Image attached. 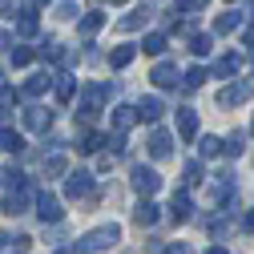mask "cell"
<instances>
[{
	"label": "cell",
	"mask_w": 254,
	"mask_h": 254,
	"mask_svg": "<svg viewBox=\"0 0 254 254\" xmlns=\"http://www.w3.org/2000/svg\"><path fill=\"white\" fill-rule=\"evenodd\" d=\"M109 93H113V85H89V89H85V97H81V105H77V129H81V125L89 129V121L105 109Z\"/></svg>",
	"instance_id": "obj_1"
},
{
	"label": "cell",
	"mask_w": 254,
	"mask_h": 254,
	"mask_svg": "<svg viewBox=\"0 0 254 254\" xmlns=\"http://www.w3.org/2000/svg\"><path fill=\"white\" fill-rule=\"evenodd\" d=\"M117 238H121V226H117V222H105V226H97V230L81 234L77 254H101V250H105V246H113Z\"/></svg>",
	"instance_id": "obj_2"
},
{
	"label": "cell",
	"mask_w": 254,
	"mask_h": 254,
	"mask_svg": "<svg viewBox=\"0 0 254 254\" xmlns=\"http://www.w3.org/2000/svg\"><path fill=\"white\" fill-rule=\"evenodd\" d=\"M93 190H97V178H93L89 170H73V174L65 178V194H69L73 202H81V198H89Z\"/></svg>",
	"instance_id": "obj_3"
},
{
	"label": "cell",
	"mask_w": 254,
	"mask_h": 254,
	"mask_svg": "<svg viewBox=\"0 0 254 254\" xmlns=\"http://www.w3.org/2000/svg\"><path fill=\"white\" fill-rule=\"evenodd\" d=\"M129 182H133V190H137V194H145V198L162 190V174H157V170H149V166H133Z\"/></svg>",
	"instance_id": "obj_4"
},
{
	"label": "cell",
	"mask_w": 254,
	"mask_h": 254,
	"mask_svg": "<svg viewBox=\"0 0 254 254\" xmlns=\"http://www.w3.org/2000/svg\"><path fill=\"white\" fill-rule=\"evenodd\" d=\"M20 121H24V129H33V133H49V129H53V113H49L45 105H28V109L20 113Z\"/></svg>",
	"instance_id": "obj_5"
},
{
	"label": "cell",
	"mask_w": 254,
	"mask_h": 254,
	"mask_svg": "<svg viewBox=\"0 0 254 254\" xmlns=\"http://www.w3.org/2000/svg\"><path fill=\"white\" fill-rule=\"evenodd\" d=\"M254 97V85H242V81H234V85H226V89H222L218 93V105H242V101H250Z\"/></svg>",
	"instance_id": "obj_6"
},
{
	"label": "cell",
	"mask_w": 254,
	"mask_h": 254,
	"mask_svg": "<svg viewBox=\"0 0 254 254\" xmlns=\"http://www.w3.org/2000/svg\"><path fill=\"white\" fill-rule=\"evenodd\" d=\"M61 214H65V210H61V202L49 194V190H41V194H37V218L49 226V222H61Z\"/></svg>",
	"instance_id": "obj_7"
},
{
	"label": "cell",
	"mask_w": 254,
	"mask_h": 254,
	"mask_svg": "<svg viewBox=\"0 0 254 254\" xmlns=\"http://www.w3.org/2000/svg\"><path fill=\"white\" fill-rule=\"evenodd\" d=\"M149 81H153L157 89H174V85H178V65H174V61H157L153 73H149Z\"/></svg>",
	"instance_id": "obj_8"
},
{
	"label": "cell",
	"mask_w": 254,
	"mask_h": 254,
	"mask_svg": "<svg viewBox=\"0 0 254 254\" xmlns=\"http://www.w3.org/2000/svg\"><path fill=\"white\" fill-rule=\"evenodd\" d=\"M170 153H174L170 129H153V133H149V157H157V162H162V157H170Z\"/></svg>",
	"instance_id": "obj_9"
},
{
	"label": "cell",
	"mask_w": 254,
	"mask_h": 254,
	"mask_svg": "<svg viewBox=\"0 0 254 254\" xmlns=\"http://www.w3.org/2000/svg\"><path fill=\"white\" fill-rule=\"evenodd\" d=\"M238 65H242V53H226V57H218L214 65H210V73L226 81V77H234V73H238Z\"/></svg>",
	"instance_id": "obj_10"
},
{
	"label": "cell",
	"mask_w": 254,
	"mask_h": 254,
	"mask_svg": "<svg viewBox=\"0 0 254 254\" xmlns=\"http://www.w3.org/2000/svg\"><path fill=\"white\" fill-rule=\"evenodd\" d=\"M137 121H141V113H137L133 105H117V109H113V129H117V133H125V129H133Z\"/></svg>",
	"instance_id": "obj_11"
},
{
	"label": "cell",
	"mask_w": 254,
	"mask_h": 254,
	"mask_svg": "<svg viewBox=\"0 0 254 254\" xmlns=\"http://www.w3.org/2000/svg\"><path fill=\"white\" fill-rule=\"evenodd\" d=\"M178 133H182L186 141L198 137V113H194V109H178Z\"/></svg>",
	"instance_id": "obj_12"
},
{
	"label": "cell",
	"mask_w": 254,
	"mask_h": 254,
	"mask_svg": "<svg viewBox=\"0 0 254 254\" xmlns=\"http://www.w3.org/2000/svg\"><path fill=\"white\" fill-rule=\"evenodd\" d=\"M49 85H57V77H49V73H33V77L24 81V89H20V93H24V97H41Z\"/></svg>",
	"instance_id": "obj_13"
},
{
	"label": "cell",
	"mask_w": 254,
	"mask_h": 254,
	"mask_svg": "<svg viewBox=\"0 0 254 254\" xmlns=\"http://www.w3.org/2000/svg\"><path fill=\"white\" fill-rule=\"evenodd\" d=\"M137 113H141V121H157V117L166 113V105H162V97H153V93H149V97L137 101Z\"/></svg>",
	"instance_id": "obj_14"
},
{
	"label": "cell",
	"mask_w": 254,
	"mask_h": 254,
	"mask_svg": "<svg viewBox=\"0 0 254 254\" xmlns=\"http://www.w3.org/2000/svg\"><path fill=\"white\" fill-rule=\"evenodd\" d=\"M190 210H194V206H190V194H186V190L170 198V218H174V222H190Z\"/></svg>",
	"instance_id": "obj_15"
},
{
	"label": "cell",
	"mask_w": 254,
	"mask_h": 254,
	"mask_svg": "<svg viewBox=\"0 0 254 254\" xmlns=\"http://www.w3.org/2000/svg\"><path fill=\"white\" fill-rule=\"evenodd\" d=\"M145 20H149V8H137V12L117 20V33H137V28H145Z\"/></svg>",
	"instance_id": "obj_16"
},
{
	"label": "cell",
	"mask_w": 254,
	"mask_h": 254,
	"mask_svg": "<svg viewBox=\"0 0 254 254\" xmlns=\"http://www.w3.org/2000/svg\"><path fill=\"white\" fill-rule=\"evenodd\" d=\"M105 141H109L105 133H93V129H81V137H77V149H81V153H97V149H101Z\"/></svg>",
	"instance_id": "obj_17"
},
{
	"label": "cell",
	"mask_w": 254,
	"mask_h": 254,
	"mask_svg": "<svg viewBox=\"0 0 254 254\" xmlns=\"http://www.w3.org/2000/svg\"><path fill=\"white\" fill-rule=\"evenodd\" d=\"M133 57H137V45H117L109 53V65L113 69H125V65H133Z\"/></svg>",
	"instance_id": "obj_18"
},
{
	"label": "cell",
	"mask_w": 254,
	"mask_h": 254,
	"mask_svg": "<svg viewBox=\"0 0 254 254\" xmlns=\"http://www.w3.org/2000/svg\"><path fill=\"white\" fill-rule=\"evenodd\" d=\"M16 33H20V37H37V33H41V20H37V12H33V8H24V12H20Z\"/></svg>",
	"instance_id": "obj_19"
},
{
	"label": "cell",
	"mask_w": 254,
	"mask_h": 254,
	"mask_svg": "<svg viewBox=\"0 0 254 254\" xmlns=\"http://www.w3.org/2000/svg\"><path fill=\"white\" fill-rule=\"evenodd\" d=\"M0 149H4V153H20V149H24V137L4 125V129H0Z\"/></svg>",
	"instance_id": "obj_20"
},
{
	"label": "cell",
	"mask_w": 254,
	"mask_h": 254,
	"mask_svg": "<svg viewBox=\"0 0 254 254\" xmlns=\"http://www.w3.org/2000/svg\"><path fill=\"white\" fill-rule=\"evenodd\" d=\"M157 218H162V214H157V206H153L149 198H145V202H141V206L133 210V222H137V226H153Z\"/></svg>",
	"instance_id": "obj_21"
},
{
	"label": "cell",
	"mask_w": 254,
	"mask_h": 254,
	"mask_svg": "<svg viewBox=\"0 0 254 254\" xmlns=\"http://www.w3.org/2000/svg\"><path fill=\"white\" fill-rule=\"evenodd\" d=\"M53 89H57V101H73V97H77V81H73L69 73H61Z\"/></svg>",
	"instance_id": "obj_22"
},
{
	"label": "cell",
	"mask_w": 254,
	"mask_h": 254,
	"mask_svg": "<svg viewBox=\"0 0 254 254\" xmlns=\"http://www.w3.org/2000/svg\"><path fill=\"white\" fill-rule=\"evenodd\" d=\"M24 206H28V186L4 198V214H12V218H16V214H24Z\"/></svg>",
	"instance_id": "obj_23"
},
{
	"label": "cell",
	"mask_w": 254,
	"mask_h": 254,
	"mask_svg": "<svg viewBox=\"0 0 254 254\" xmlns=\"http://www.w3.org/2000/svg\"><path fill=\"white\" fill-rule=\"evenodd\" d=\"M242 24V12H234V8H226L218 20H214V33H234V28Z\"/></svg>",
	"instance_id": "obj_24"
},
{
	"label": "cell",
	"mask_w": 254,
	"mask_h": 254,
	"mask_svg": "<svg viewBox=\"0 0 254 254\" xmlns=\"http://www.w3.org/2000/svg\"><path fill=\"white\" fill-rule=\"evenodd\" d=\"M238 230V222H230V218H214L210 222V238H230Z\"/></svg>",
	"instance_id": "obj_25"
},
{
	"label": "cell",
	"mask_w": 254,
	"mask_h": 254,
	"mask_svg": "<svg viewBox=\"0 0 254 254\" xmlns=\"http://www.w3.org/2000/svg\"><path fill=\"white\" fill-rule=\"evenodd\" d=\"M214 49V37L210 33H194V37H190V53H194V57H206Z\"/></svg>",
	"instance_id": "obj_26"
},
{
	"label": "cell",
	"mask_w": 254,
	"mask_h": 254,
	"mask_svg": "<svg viewBox=\"0 0 254 254\" xmlns=\"http://www.w3.org/2000/svg\"><path fill=\"white\" fill-rule=\"evenodd\" d=\"M198 149H202V157H218V153H226V141L210 133V137H202V141H198Z\"/></svg>",
	"instance_id": "obj_27"
},
{
	"label": "cell",
	"mask_w": 254,
	"mask_h": 254,
	"mask_svg": "<svg viewBox=\"0 0 254 254\" xmlns=\"http://www.w3.org/2000/svg\"><path fill=\"white\" fill-rule=\"evenodd\" d=\"M45 174H49V178H69V166H65V157H61V153L45 157Z\"/></svg>",
	"instance_id": "obj_28"
},
{
	"label": "cell",
	"mask_w": 254,
	"mask_h": 254,
	"mask_svg": "<svg viewBox=\"0 0 254 254\" xmlns=\"http://www.w3.org/2000/svg\"><path fill=\"white\" fill-rule=\"evenodd\" d=\"M101 24H105V16H101V12H85V16H81V33H85V37H93V33H101Z\"/></svg>",
	"instance_id": "obj_29"
},
{
	"label": "cell",
	"mask_w": 254,
	"mask_h": 254,
	"mask_svg": "<svg viewBox=\"0 0 254 254\" xmlns=\"http://www.w3.org/2000/svg\"><path fill=\"white\" fill-rule=\"evenodd\" d=\"M141 49H145V53H149V57H162V53H166V33H149V37H145V45H141Z\"/></svg>",
	"instance_id": "obj_30"
},
{
	"label": "cell",
	"mask_w": 254,
	"mask_h": 254,
	"mask_svg": "<svg viewBox=\"0 0 254 254\" xmlns=\"http://www.w3.org/2000/svg\"><path fill=\"white\" fill-rule=\"evenodd\" d=\"M33 57H37V53H33V49H24V45H16V49L8 53V61H12L16 69H24V65H33Z\"/></svg>",
	"instance_id": "obj_31"
},
{
	"label": "cell",
	"mask_w": 254,
	"mask_h": 254,
	"mask_svg": "<svg viewBox=\"0 0 254 254\" xmlns=\"http://www.w3.org/2000/svg\"><path fill=\"white\" fill-rule=\"evenodd\" d=\"M206 77H210V69H202V65H194V69H186V81H182V85H186V89H198V85H202Z\"/></svg>",
	"instance_id": "obj_32"
},
{
	"label": "cell",
	"mask_w": 254,
	"mask_h": 254,
	"mask_svg": "<svg viewBox=\"0 0 254 254\" xmlns=\"http://www.w3.org/2000/svg\"><path fill=\"white\" fill-rule=\"evenodd\" d=\"M206 0H174V12H202Z\"/></svg>",
	"instance_id": "obj_33"
},
{
	"label": "cell",
	"mask_w": 254,
	"mask_h": 254,
	"mask_svg": "<svg viewBox=\"0 0 254 254\" xmlns=\"http://www.w3.org/2000/svg\"><path fill=\"white\" fill-rule=\"evenodd\" d=\"M182 174H186V186H198V182H202V166H198V162H186Z\"/></svg>",
	"instance_id": "obj_34"
},
{
	"label": "cell",
	"mask_w": 254,
	"mask_h": 254,
	"mask_svg": "<svg viewBox=\"0 0 254 254\" xmlns=\"http://www.w3.org/2000/svg\"><path fill=\"white\" fill-rule=\"evenodd\" d=\"M242 145H246V137H242V133H234V137L226 141V153H230V157H238V153H242Z\"/></svg>",
	"instance_id": "obj_35"
},
{
	"label": "cell",
	"mask_w": 254,
	"mask_h": 254,
	"mask_svg": "<svg viewBox=\"0 0 254 254\" xmlns=\"http://www.w3.org/2000/svg\"><path fill=\"white\" fill-rule=\"evenodd\" d=\"M57 16L61 20H73L77 16V4H69V0H65V4H57Z\"/></svg>",
	"instance_id": "obj_36"
},
{
	"label": "cell",
	"mask_w": 254,
	"mask_h": 254,
	"mask_svg": "<svg viewBox=\"0 0 254 254\" xmlns=\"http://www.w3.org/2000/svg\"><path fill=\"white\" fill-rule=\"evenodd\" d=\"M109 145H113V153H125V149H129V145H125V133H113Z\"/></svg>",
	"instance_id": "obj_37"
},
{
	"label": "cell",
	"mask_w": 254,
	"mask_h": 254,
	"mask_svg": "<svg viewBox=\"0 0 254 254\" xmlns=\"http://www.w3.org/2000/svg\"><path fill=\"white\" fill-rule=\"evenodd\" d=\"M28 246H33V238H28V234H16V238H12V250H28Z\"/></svg>",
	"instance_id": "obj_38"
},
{
	"label": "cell",
	"mask_w": 254,
	"mask_h": 254,
	"mask_svg": "<svg viewBox=\"0 0 254 254\" xmlns=\"http://www.w3.org/2000/svg\"><path fill=\"white\" fill-rule=\"evenodd\" d=\"M242 45H246V49H254V20L246 24V33H242Z\"/></svg>",
	"instance_id": "obj_39"
},
{
	"label": "cell",
	"mask_w": 254,
	"mask_h": 254,
	"mask_svg": "<svg viewBox=\"0 0 254 254\" xmlns=\"http://www.w3.org/2000/svg\"><path fill=\"white\" fill-rule=\"evenodd\" d=\"M242 230H246V234H254V210H246V218H242Z\"/></svg>",
	"instance_id": "obj_40"
},
{
	"label": "cell",
	"mask_w": 254,
	"mask_h": 254,
	"mask_svg": "<svg viewBox=\"0 0 254 254\" xmlns=\"http://www.w3.org/2000/svg\"><path fill=\"white\" fill-rule=\"evenodd\" d=\"M166 254H190V246H178V242H174V246H170Z\"/></svg>",
	"instance_id": "obj_41"
},
{
	"label": "cell",
	"mask_w": 254,
	"mask_h": 254,
	"mask_svg": "<svg viewBox=\"0 0 254 254\" xmlns=\"http://www.w3.org/2000/svg\"><path fill=\"white\" fill-rule=\"evenodd\" d=\"M8 45H12V37H8V33H0V49H8ZM8 53H12V49H8Z\"/></svg>",
	"instance_id": "obj_42"
},
{
	"label": "cell",
	"mask_w": 254,
	"mask_h": 254,
	"mask_svg": "<svg viewBox=\"0 0 254 254\" xmlns=\"http://www.w3.org/2000/svg\"><path fill=\"white\" fill-rule=\"evenodd\" d=\"M206 254H226V246H206Z\"/></svg>",
	"instance_id": "obj_43"
},
{
	"label": "cell",
	"mask_w": 254,
	"mask_h": 254,
	"mask_svg": "<svg viewBox=\"0 0 254 254\" xmlns=\"http://www.w3.org/2000/svg\"><path fill=\"white\" fill-rule=\"evenodd\" d=\"M4 242H12V238H8V234H4V230H0V250H4Z\"/></svg>",
	"instance_id": "obj_44"
},
{
	"label": "cell",
	"mask_w": 254,
	"mask_h": 254,
	"mask_svg": "<svg viewBox=\"0 0 254 254\" xmlns=\"http://www.w3.org/2000/svg\"><path fill=\"white\" fill-rule=\"evenodd\" d=\"M0 89H4V73H0Z\"/></svg>",
	"instance_id": "obj_45"
},
{
	"label": "cell",
	"mask_w": 254,
	"mask_h": 254,
	"mask_svg": "<svg viewBox=\"0 0 254 254\" xmlns=\"http://www.w3.org/2000/svg\"><path fill=\"white\" fill-rule=\"evenodd\" d=\"M33 4H49V0H33Z\"/></svg>",
	"instance_id": "obj_46"
},
{
	"label": "cell",
	"mask_w": 254,
	"mask_h": 254,
	"mask_svg": "<svg viewBox=\"0 0 254 254\" xmlns=\"http://www.w3.org/2000/svg\"><path fill=\"white\" fill-rule=\"evenodd\" d=\"M113 4H125V0H113Z\"/></svg>",
	"instance_id": "obj_47"
},
{
	"label": "cell",
	"mask_w": 254,
	"mask_h": 254,
	"mask_svg": "<svg viewBox=\"0 0 254 254\" xmlns=\"http://www.w3.org/2000/svg\"><path fill=\"white\" fill-rule=\"evenodd\" d=\"M250 133H254V121H250Z\"/></svg>",
	"instance_id": "obj_48"
}]
</instances>
